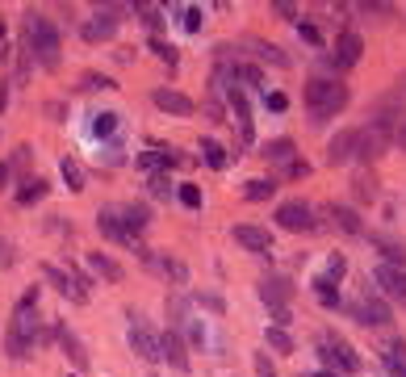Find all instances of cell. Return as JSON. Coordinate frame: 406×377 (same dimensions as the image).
<instances>
[{"instance_id":"f1b7e54d","label":"cell","mask_w":406,"mask_h":377,"mask_svg":"<svg viewBox=\"0 0 406 377\" xmlns=\"http://www.w3.org/2000/svg\"><path fill=\"white\" fill-rule=\"evenodd\" d=\"M201 155H205V164H210V168H226V147H222V142L205 139V142H201Z\"/></svg>"},{"instance_id":"f5cc1de1","label":"cell","mask_w":406,"mask_h":377,"mask_svg":"<svg viewBox=\"0 0 406 377\" xmlns=\"http://www.w3.org/2000/svg\"><path fill=\"white\" fill-rule=\"evenodd\" d=\"M402 84H406V76H402Z\"/></svg>"},{"instance_id":"ab89813d","label":"cell","mask_w":406,"mask_h":377,"mask_svg":"<svg viewBox=\"0 0 406 377\" xmlns=\"http://www.w3.org/2000/svg\"><path fill=\"white\" fill-rule=\"evenodd\" d=\"M151 193L155 197H172V181L168 176H151Z\"/></svg>"},{"instance_id":"f907efd6","label":"cell","mask_w":406,"mask_h":377,"mask_svg":"<svg viewBox=\"0 0 406 377\" xmlns=\"http://www.w3.org/2000/svg\"><path fill=\"white\" fill-rule=\"evenodd\" d=\"M0 59H4V26H0Z\"/></svg>"},{"instance_id":"83f0119b","label":"cell","mask_w":406,"mask_h":377,"mask_svg":"<svg viewBox=\"0 0 406 377\" xmlns=\"http://www.w3.org/2000/svg\"><path fill=\"white\" fill-rule=\"evenodd\" d=\"M113 130H118V113H113V109H105V113H96V118H92V135L109 139Z\"/></svg>"},{"instance_id":"bcb514c9","label":"cell","mask_w":406,"mask_h":377,"mask_svg":"<svg viewBox=\"0 0 406 377\" xmlns=\"http://www.w3.org/2000/svg\"><path fill=\"white\" fill-rule=\"evenodd\" d=\"M394 142H402V151H406V118H398V126H394Z\"/></svg>"},{"instance_id":"603a6c76","label":"cell","mask_w":406,"mask_h":377,"mask_svg":"<svg viewBox=\"0 0 406 377\" xmlns=\"http://www.w3.org/2000/svg\"><path fill=\"white\" fill-rule=\"evenodd\" d=\"M59 348L76 361V369H89V352H84V344H80V339H76L67 327H59Z\"/></svg>"},{"instance_id":"816d5d0a","label":"cell","mask_w":406,"mask_h":377,"mask_svg":"<svg viewBox=\"0 0 406 377\" xmlns=\"http://www.w3.org/2000/svg\"><path fill=\"white\" fill-rule=\"evenodd\" d=\"M315 377H335V373H315Z\"/></svg>"},{"instance_id":"c3c4849f","label":"cell","mask_w":406,"mask_h":377,"mask_svg":"<svg viewBox=\"0 0 406 377\" xmlns=\"http://www.w3.org/2000/svg\"><path fill=\"white\" fill-rule=\"evenodd\" d=\"M4 105H9V89L0 84V113H4Z\"/></svg>"},{"instance_id":"d590c367","label":"cell","mask_w":406,"mask_h":377,"mask_svg":"<svg viewBox=\"0 0 406 377\" xmlns=\"http://www.w3.org/2000/svg\"><path fill=\"white\" fill-rule=\"evenodd\" d=\"M344 273H348V260H344V256H331V260H327V273H322V277H331V281L339 285V277H344Z\"/></svg>"},{"instance_id":"f546056e","label":"cell","mask_w":406,"mask_h":377,"mask_svg":"<svg viewBox=\"0 0 406 377\" xmlns=\"http://www.w3.org/2000/svg\"><path fill=\"white\" fill-rule=\"evenodd\" d=\"M38 197H46V181H38V176L17 188V201H21V206H30V201H38Z\"/></svg>"},{"instance_id":"3957f363","label":"cell","mask_w":406,"mask_h":377,"mask_svg":"<svg viewBox=\"0 0 406 377\" xmlns=\"http://www.w3.org/2000/svg\"><path fill=\"white\" fill-rule=\"evenodd\" d=\"M318 356L327 361V373H335V377L361 373V356H356L352 344L339 339V335H322V339H318Z\"/></svg>"},{"instance_id":"e575fe53","label":"cell","mask_w":406,"mask_h":377,"mask_svg":"<svg viewBox=\"0 0 406 377\" xmlns=\"http://www.w3.org/2000/svg\"><path fill=\"white\" fill-rule=\"evenodd\" d=\"M135 13H142V21H147L151 30H159V26H164V17H159L164 9H159V4H135Z\"/></svg>"},{"instance_id":"4fadbf2b","label":"cell","mask_w":406,"mask_h":377,"mask_svg":"<svg viewBox=\"0 0 406 377\" xmlns=\"http://www.w3.org/2000/svg\"><path fill=\"white\" fill-rule=\"evenodd\" d=\"M130 348H135L142 361H151V365H155V361H164V356H159V335H155V331H147L142 323L130 327Z\"/></svg>"},{"instance_id":"e0dca14e","label":"cell","mask_w":406,"mask_h":377,"mask_svg":"<svg viewBox=\"0 0 406 377\" xmlns=\"http://www.w3.org/2000/svg\"><path fill=\"white\" fill-rule=\"evenodd\" d=\"M260 298H264L269 306H289L293 285L285 281V277H264V281H260Z\"/></svg>"},{"instance_id":"2e32d148","label":"cell","mask_w":406,"mask_h":377,"mask_svg":"<svg viewBox=\"0 0 406 377\" xmlns=\"http://www.w3.org/2000/svg\"><path fill=\"white\" fill-rule=\"evenodd\" d=\"M159 356H164V361H172V365H176V369H188V356H184V344H181V331H164V335H159Z\"/></svg>"},{"instance_id":"681fc988","label":"cell","mask_w":406,"mask_h":377,"mask_svg":"<svg viewBox=\"0 0 406 377\" xmlns=\"http://www.w3.org/2000/svg\"><path fill=\"white\" fill-rule=\"evenodd\" d=\"M4 181H9V164H0V188H4Z\"/></svg>"},{"instance_id":"d6986e66","label":"cell","mask_w":406,"mask_h":377,"mask_svg":"<svg viewBox=\"0 0 406 377\" xmlns=\"http://www.w3.org/2000/svg\"><path fill=\"white\" fill-rule=\"evenodd\" d=\"M327 214H331V223H335L344 235H364V223H361V214H356L352 206H331Z\"/></svg>"},{"instance_id":"4316f807","label":"cell","mask_w":406,"mask_h":377,"mask_svg":"<svg viewBox=\"0 0 406 377\" xmlns=\"http://www.w3.org/2000/svg\"><path fill=\"white\" fill-rule=\"evenodd\" d=\"M247 201H269L272 193H276V181H264V176H256V181H247Z\"/></svg>"},{"instance_id":"f6af8a7d","label":"cell","mask_w":406,"mask_h":377,"mask_svg":"<svg viewBox=\"0 0 406 377\" xmlns=\"http://www.w3.org/2000/svg\"><path fill=\"white\" fill-rule=\"evenodd\" d=\"M285 172H289V176H306V172H310V164H306V159H289V168H285Z\"/></svg>"},{"instance_id":"7dc6e473","label":"cell","mask_w":406,"mask_h":377,"mask_svg":"<svg viewBox=\"0 0 406 377\" xmlns=\"http://www.w3.org/2000/svg\"><path fill=\"white\" fill-rule=\"evenodd\" d=\"M197 302H205V306H210V310H222V298H214V293H201V298H197Z\"/></svg>"},{"instance_id":"277c9868","label":"cell","mask_w":406,"mask_h":377,"mask_svg":"<svg viewBox=\"0 0 406 377\" xmlns=\"http://www.w3.org/2000/svg\"><path fill=\"white\" fill-rule=\"evenodd\" d=\"M34 339H38V319H34L30 310H17V315H13V327H9V339H4V352H9L13 361H21V356H30Z\"/></svg>"},{"instance_id":"ac0fdd59","label":"cell","mask_w":406,"mask_h":377,"mask_svg":"<svg viewBox=\"0 0 406 377\" xmlns=\"http://www.w3.org/2000/svg\"><path fill=\"white\" fill-rule=\"evenodd\" d=\"M361 50H364V43L356 34H339L335 38V67H352L361 59Z\"/></svg>"},{"instance_id":"5b68a950","label":"cell","mask_w":406,"mask_h":377,"mask_svg":"<svg viewBox=\"0 0 406 377\" xmlns=\"http://www.w3.org/2000/svg\"><path fill=\"white\" fill-rule=\"evenodd\" d=\"M43 277L55 285V289H59L67 302H89V281H84L80 273H72V269L63 273L59 264H43Z\"/></svg>"},{"instance_id":"cb8c5ba5","label":"cell","mask_w":406,"mask_h":377,"mask_svg":"<svg viewBox=\"0 0 406 377\" xmlns=\"http://www.w3.org/2000/svg\"><path fill=\"white\" fill-rule=\"evenodd\" d=\"M59 172H63V181H67L72 193H84V168H80L72 155H63V159H59Z\"/></svg>"},{"instance_id":"836d02e7","label":"cell","mask_w":406,"mask_h":377,"mask_svg":"<svg viewBox=\"0 0 406 377\" xmlns=\"http://www.w3.org/2000/svg\"><path fill=\"white\" fill-rule=\"evenodd\" d=\"M269 348H276V352H293V339H289V331L269 327Z\"/></svg>"},{"instance_id":"ba28073f","label":"cell","mask_w":406,"mask_h":377,"mask_svg":"<svg viewBox=\"0 0 406 377\" xmlns=\"http://www.w3.org/2000/svg\"><path fill=\"white\" fill-rule=\"evenodd\" d=\"M96 231H101L105 239H113V243H126V247H135V252H142V247H138V239L130 235L126 227H122L118 210H101V214H96Z\"/></svg>"},{"instance_id":"ee69618b","label":"cell","mask_w":406,"mask_h":377,"mask_svg":"<svg viewBox=\"0 0 406 377\" xmlns=\"http://www.w3.org/2000/svg\"><path fill=\"white\" fill-rule=\"evenodd\" d=\"M256 373H260V377H276V369L269 365V356H264V352H256Z\"/></svg>"},{"instance_id":"ffe728a7","label":"cell","mask_w":406,"mask_h":377,"mask_svg":"<svg viewBox=\"0 0 406 377\" xmlns=\"http://www.w3.org/2000/svg\"><path fill=\"white\" fill-rule=\"evenodd\" d=\"M226 96H230V113H235V122H239L243 142H252V118H247V96H243V89H226Z\"/></svg>"},{"instance_id":"60d3db41","label":"cell","mask_w":406,"mask_h":377,"mask_svg":"<svg viewBox=\"0 0 406 377\" xmlns=\"http://www.w3.org/2000/svg\"><path fill=\"white\" fill-rule=\"evenodd\" d=\"M269 109H272V113H285V109H289V96H285V93H269Z\"/></svg>"},{"instance_id":"b9f144b4","label":"cell","mask_w":406,"mask_h":377,"mask_svg":"<svg viewBox=\"0 0 406 377\" xmlns=\"http://www.w3.org/2000/svg\"><path fill=\"white\" fill-rule=\"evenodd\" d=\"M298 34H302V38H306L310 47H322V34H318L315 26H298Z\"/></svg>"},{"instance_id":"44dd1931","label":"cell","mask_w":406,"mask_h":377,"mask_svg":"<svg viewBox=\"0 0 406 377\" xmlns=\"http://www.w3.org/2000/svg\"><path fill=\"white\" fill-rule=\"evenodd\" d=\"M368 243H373V247L394 264V269H402V264H406V243H398V239H390V235H368Z\"/></svg>"},{"instance_id":"8fae6325","label":"cell","mask_w":406,"mask_h":377,"mask_svg":"<svg viewBox=\"0 0 406 377\" xmlns=\"http://www.w3.org/2000/svg\"><path fill=\"white\" fill-rule=\"evenodd\" d=\"M352 315L361 319L364 327H385V323H390V306H385L381 298H368V293L352 306Z\"/></svg>"},{"instance_id":"8d00e7d4","label":"cell","mask_w":406,"mask_h":377,"mask_svg":"<svg viewBox=\"0 0 406 377\" xmlns=\"http://www.w3.org/2000/svg\"><path fill=\"white\" fill-rule=\"evenodd\" d=\"M181 201L188 210H201V188L197 185H181Z\"/></svg>"},{"instance_id":"7a4b0ae2","label":"cell","mask_w":406,"mask_h":377,"mask_svg":"<svg viewBox=\"0 0 406 377\" xmlns=\"http://www.w3.org/2000/svg\"><path fill=\"white\" fill-rule=\"evenodd\" d=\"M344 105H348V84H339V80H310V84H306V109H310V122L335 118Z\"/></svg>"},{"instance_id":"30bf717a","label":"cell","mask_w":406,"mask_h":377,"mask_svg":"<svg viewBox=\"0 0 406 377\" xmlns=\"http://www.w3.org/2000/svg\"><path fill=\"white\" fill-rule=\"evenodd\" d=\"M373 281L381 285V293H385V298H394V302H402V306H406V269H394V264H381Z\"/></svg>"},{"instance_id":"d6a6232c","label":"cell","mask_w":406,"mask_h":377,"mask_svg":"<svg viewBox=\"0 0 406 377\" xmlns=\"http://www.w3.org/2000/svg\"><path fill=\"white\" fill-rule=\"evenodd\" d=\"M138 164H142V168H159V164H168V168H172V164H176V155H168V151H147V155H138Z\"/></svg>"},{"instance_id":"7c38bea8","label":"cell","mask_w":406,"mask_h":377,"mask_svg":"<svg viewBox=\"0 0 406 377\" xmlns=\"http://www.w3.org/2000/svg\"><path fill=\"white\" fill-rule=\"evenodd\" d=\"M164 113H176V118H188L197 105H193V96H184L181 89H155V96H151Z\"/></svg>"},{"instance_id":"9c48e42d","label":"cell","mask_w":406,"mask_h":377,"mask_svg":"<svg viewBox=\"0 0 406 377\" xmlns=\"http://www.w3.org/2000/svg\"><path fill=\"white\" fill-rule=\"evenodd\" d=\"M235 243L247 247V252H256V256H269L272 252V235L264 227H252V223H239L235 227Z\"/></svg>"},{"instance_id":"f35d334b","label":"cell","mask_w":406,"mask_h":377,"mask_svg":"<svg viewBox=\"0 0 406 377\" xmlns=\"http://www.w3.org/2000/svg\"><path fill=\"white\" fill-rule=\"evenodd\" d=\"M289 323H293V315H289V306H272V327H289Z\"/></svg>"},{"instance_id":"1f68e13d","label":"cell","mask_w":406,"mask_h":377,"mask_svg":"<svg viewBox=\"0 0 406 377\" xmlns=\"http://www.w3.org/2000/svg\"><path fill=\"white\" fill-rule=\"evenodd\" d=\"M352 188H356V197H361V201H377V181H373V176H356Z\"/></svg>"},{"instance_id":"6da1fadb","label":"cell","mask_w":406,"mask_h":377,"mask_svg":"<svg viewBox=\"0 0 406 377\" xmlns=\"http://www.w3.org/2000/svg\"><path fill=\"white\" fill-rule=\"evenodd\" d=\"M21 43L30 47V55L43 63L46 72L59 67V30L50 26V17H43L38 9L26 13V34H21Z\"/></svg>"},{"instance_id":"52a82bcc","label":"cell","mask_w":406,"mask_h":377,"mask_svg":"<svg viewBox=\"0 0 406 377\" xmlns=\"http://www.w3.org/2000/svg\"><path fill=\"white\" fill-rule=\"evenodd\" d=\"M118 13H122L118 4L96 9V17H92V21H84V30H80V34H84V43H105V38H113V34H118V21H122Z\"/></svg>"},{"instance_id":"74e56055","label":"cell","mask_w":406,"mask_h":377,"mask_svg":"<svg viewBox=\"0 0 406 377\" xmlns=\"http://www.w3.org/2000/svg\"><path fill=\"white\" fill-rule=\"evenodd\" d=\"M201 21H205V17H201V9H184V30H188V34H197V30H201Z\"/></svg>"},{"instance_id":"7402d4cb","label":"cell","mask_w":406,"mask_h":377,"mask_svg":"<svg viewBox=\"0 0 406 377\" xmlns=\"http://www.w3.org/2000/svg\"><path fill=\"white\" fill-rule=\"evenodd\" d=\"M118 218H122V227H126L135 239L142 235V231H147V223H151L147 206H122V210H118Z\"/></svg>"},{"instance_id":"8992f818","label":"cell","mask_w":406,"mask_h":377,"mask_svg":"<svg viewBox=\"0 0 406 377\" xmlns=\"http://www.w3.org/2000/svg\"><path fill=\"white\" fill-rule=\"evenodd\" d=\"M276 227L281 231H318V218L306 201H281L276 206Z\"/></svg>"},{"instance_id":"5bb4252c","label":"cell","mask_w":406,"mask_h":377,"mask_svg":"<svg viewBox=\"0 0 406 377\" xmlns=\"http://www.w3.org/2000/svg\"><path fill=\"white\" fill-rule=\"evenodd\" d=\"M348 159H356V130H339L327 142V164H348Z\"/></svg>"},{"instance_id":"484cf974","label":"cell","mask_w":406,"mask_h":377,"mask_svg":"<svg viewBox=\"0 0 406 377\" xmlns=\"http://www.w3.org/2000/svg\"><path fill=\"white\" fill-rule=\"evenodd\" d=\"M247 47L256 50V55H260V59H269L272 67H285V63H289V59H285V55H281V50L272 47V43H260V38H247Z\"/></svg>"},{"instance_id":"4dcf8cb0","label":"cell","mask_w":406,"mask_h":377,"mask_svg":"<svg viewBox=\"0 0 406 377\" xmlns=\"http://www.w3.org/2000/svg\"><path fill=\"white\" fill-rule=\"evenodd\" d=\"M264 155H269V159H293V142L289 139H272L269 147H264Z\"/></svg>"},{"instance_id":"7bdbcfd3","label":"cell","mask_w":406,"mask_h":377,"mask_svg":"<svg viewBox=\"0 0 406 377\" xmlns=\"http://www.w3.org/2000/svg\"><path fill=\"white\" fill-rule=\"evenodd\" d=\"M151 50H155L159 59H168V63H176V50L168 47V43H159V38H155V43H151Z\"/></svg>"},{"instance_id":"9a60e30c","label":"cell","mask_w":406,"mask_h":377,"mask_svg":"<svg viewBox=\"0 0 406 377\" xmlns=\"http://www.w3.org/2000/svg\"><path fill=\"white\" fill-rule=\"evenodd\" d=\"M89 269L101 277V281H109V285H118L126 273H122V264L113 260V256H105V252H89Z\"/></svg>"},{"instance_id":"d4e9b609","label":"cell","mask_w":406,"mask_h":377,"mask_svg":"<svg viewBox=\"0 0 406 377\" xmlns=\"http://www.w3.org/2000/svg\"><path fill=\"white\" fill-rule=\"evenodd\" d=\"M315 293H318V302H322L327 310H335V306H339V289H335L331 277H315Z\"/></svg>"}]
</instances>
